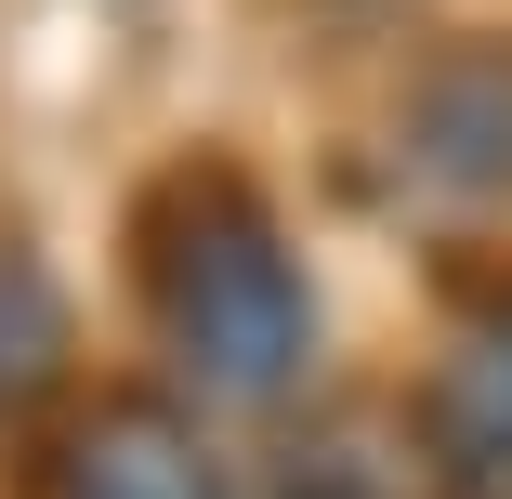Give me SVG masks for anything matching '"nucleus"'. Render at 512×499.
Listing matches in <instances>:
<instances>
[{"mask_svg": "<svg viewBox=\"0 0 512 499\" xmlns=\"http://www.w3.org/2000/svg\"><path fill=\"white\" fill-rule=\"evenodd\" d=\"M145 303L171 329V355L197 368V394H224V408H276L316 355V289H302L289 237L263 224V197L237 184H184L158 197L145 224Z\"/></svg>", "mask_w": 512, "mask_h": 499, "instance_id": "nucleus-1", "label": "nucleus"}, {"mask_svg": "<svg viewBox=\"0 0 512 499\" xmlns=\"http://www.w3.org/2000/svg\"><path fill=\"white\" fill-rule=\"evenodd\" d=\"M53 499H237V486L211 473V447H197L184 421L106 408V421H79L53 447Z\"/></svg>", "mask_w": 512, "mask_h": 499, "instance_id": "nucleus-2", "label": "nucleus"}, {"mask_svg": "<svg viewBox=\"0 0 512 499\" xmlns=\"http://www.w3.org/2000/svg\"><path fill=\"white\" fill-rule=\"evenodd\" d=\"M407 145H421V171L460 184V197H512V40H473L460 66H434Z\"/></svg>", "mask_w": 512, "mask_h": 499, "instance_id": "nucleus-3", "label": "nucleus"}, {"mask_svg": "<svg viewBox=\"0 0 512 499\" xmlns=\"http://www.w3.org/2000/svg\"><path fill=\"white\" fill-rule=\"evenodd\" d=\"M447 460L473 499H512V329L460 342V368H447Z\"/></svg>", "mask_w": 512, "mask_h": 499, "instance_id": "nucleus-4", "label": "nucleus"}, {"mask_svg": "<svg viewBox=\"0 0 512 499\" xmlns=\"http://www.w3.org/2000/svg\"><path fill=\"white\" fill-rule=\"evenodd\" d=\"M66 329H53V276H27L14 250H0V408H14L27 381H53Z\"/></svg>", "mask_w": 512, "mask_h": 499, "instance_id": "nucleus-5", "label": "nucleus"}]
</instances>
